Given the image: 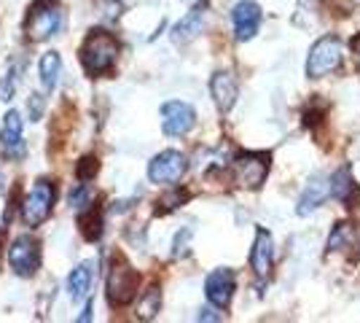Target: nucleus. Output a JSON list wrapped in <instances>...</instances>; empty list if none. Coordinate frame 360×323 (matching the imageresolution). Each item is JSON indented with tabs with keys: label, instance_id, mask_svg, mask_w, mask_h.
<instances>
[{
	"label": "nucleus",
	"instance_id": "11",
	"mask_svg": "<svg viewBox=\"0 0 360 323\" xmlns=\"http://www.w3.org/2000/svg\"><path fill=\"white\" fill-rule=\"evenodd\" d=\"M250 267H253L255 277L264 283L271 275V267H274V240H271V232H266L264 227L255 229V240L250 248Z\"/></svg>",
	"mask_w": 360,
	"mask_h": 323
},
{
	"label": "nucleus",
	"instance_id": "12",
	"mask_svg": "<svg viewBox=\"0 0 360 323\" xmlns=\"http://www.w3.org/2000/svg\"><path fill=\"white\" fill-rule=\"evenodd\" d=\"M231 25L237 41H250L261 27V6L253 0H242L231 8Z\"/></svg>",
	"mask_w": 360,
	"mask_h": 323
},
{
	"label": "nucleus",
	"instance_id": "4",
	"mask_svg": "<svg viewBox=\"0 0 360 323\" xmlns=\"http://www.w3.org/2000/svg\"><path fill=\"white\" fill-rule=\"evenodd\" d=\"M54 202H57V189L51 181L38 178L35 186L30 189V194L22 202V218L27 227H41L46 218L54 210Z\"/></svg>",
	"mask_w": 360,
	"mask_h": 323
},
{
	"label": "nucleus",
	"instance_id": "15",
	"mask_svg": "<svg viewBox=\"0 0 360 323\" xmlns=\"http://www.w3.org/2000/svg\"><path fill=\"white\" fill-rule=\"evenodd\" d=\"M202 30H205V0H202L199 6H194V8L172 27V41H175V44H188V41H194Z\"/></svg>",
	"mask_w": 360,
	"mask_h": 323
},
{
	"label": "nucleus",
	"instance_id": "10",
	"mask_svg": "<svg viewBox=\"0 0 360 323\" xmlns=\"http://www.w3.org/2000/svg\"><path fill=\"white\" fill-rule=\"evenodd\" d=\"M234 286H237L234 272L229 267H218V270H212L210 275L205 277V296H207V302L212 308L226 310L234 299Z\"/></svg>",
	"mask_w": 360,
	"mask_h": 323
},
{
	"label": "nucleus",
	"instance_id": "7",
	"mask_svg": "<svg viewBox=\"0 0 360 323\" xmlns=\"http://www.w3.org/2000/svg\"><path fill=\"white\" fill-rule=\"evenodd\" d=\"M186 167H188L186 154H180L175 148H167L148 162V181L156 186H175L186 175Z\"/></svg>",
	"mask_w": 360,
	"mask_h": 323
},
{
	"label": "nucleus",
	"instance_id": "22",
	"mask_svg": "<svg viewBox=\"0 0 360 323\" xmlns=\"http://www.w3.org/2000/svg\"><path fill=\"white\" fill-rule=\"evenodd\" d=\"M355 246V229H352V224H336L333 232H330L328 237V251H345V248H352Z\"/></svg>",
	"mask_w": 360,
	"mask_h": 323
},
{
	"label": "nucleus",
	"instance_id": "5",
	"mask_svg": "<svg viewBox=\"0 0 360 323\" xmlns=\"http://www.w3.org/2000/svg\"><path fill=\"white\" fill-rule=\"evenodd\" d=\"M342 65V41L336 35H323L312 44L309 57H307V76L323 78L333 73Z\"/></svg>",
	"mask_w": 360,
	"mask_h": 323
},
{
	"label": "nucleus",
	"instance_id": "23",
	"mask_svg": "<svg viewBox=\"0 0 360 323\" xmlns=\"http://www.w3.org/2000/svg\"><path fill=\"white\" fill-rule=\"evenodd\" d=\"M16 84H19V65H8V70L0 78V100H11L16 92Z\"/></svg>",
	"mask_w": 360,
	"mask_h": 323
},
{
	"label": "nucleus",
	"instance_id": "16",
	"mask_svg": "<svg viewBox=\"0 0 360 323\" xmlns=\"http://www.w3.org/2000/svg\"><path fill=\"white\" fill-rule=\"evenodd\" d=\"M328 194H330V186L326 184V178H323V175H315V178L307 184V189L301 191L299 205H296V213H299V215L315 213L317 208L326 202V197H328Z\"/></svg>",
	"mask_w": 360,
	"mask_h": 323
},
{
	"label": "nucleus",
	"instance_id": "1",
	"mask_svg": "<svg viewBox=\"0 0 360 323\" xmlns=\"http://www.w3.org/2000/svg\"><path fill=\"white\" fill-rule=\"evenodd\" d=\"M119 41L116 35H110L108 30H89V35L84 38V44L78 49V60L84 65L86 76L100 78L113 70V65L119 60Z\"/></svg>",
	"mask_w": 360,
	"mask_h": 323
},
{
	"label": "nucleus",
	"instance_id": "21",
	"mask_svg": "<svg viewBox=\"0 0 360 323\" xmlns=\"http://www.w3.org/2000/svg\"><path fill=\"white\" fill-rule=\"evenodd\" d=\"M162 310V289L153 283L148 291L140 296V305H137V315L143 318V321H150V318H156V312Z\"/></svg>",
	"mask_w": 360,
	"mask_h": 323
},
{
	"label": "nucleus",
	"instance_id": "24",
	"mask_svg": "<svg viewBox=\"0 0 360 323\" xmlns=\"http://www.w3.org/2000/svg\"><path fill=\"white\" fill-rule=\"evenodd\" d=\"M186 200H188V194L175 189L172 194H167V197H162V200L156 202V215H165V213H169V210H175V208L183 205Z\"/></svg>",
	"mask_w": 360,
	"mask_h": 323
},
{
	"label": "nucleus",
	"instance_id": "28",
	"mask_svg": "<svg viewBox=\"0 0 360 323\" xmlns=\"http://www.w3.org/2000/svg\"><path fill=\"white\" fill-rule=\"evenodd\" d=\"M91 310H94V305H91V302H86V308H84V312H81V315H78V318H75V321H78V323H86V321H91Z\"/></svg>",
	"mask_w": 360,
	"mask_h": 323
},
{
	"label": "nucleus",
	"instance_id": "18",
	"mask_svg": "<svg viewBox=\"0 0 360 323\" xmlns=\"http://www.w3.org/2000/svg\"><path fill=\"white\" fill-rule=\"evenodd\" d=\"M38 73H41V84L46 92H54L62 76V57L57 51H46L41 62H38Z\"/></svg>",
	"mask_w": 360,
	"mask_h": 323
},
{
	"label": "nucleus",
	"instance_id": "30",
	"mask_svg": "<svg viewBox=\"0 0 360 323\" xmlns=\"http://www.w3.org/2000/svg\"><path fill=\"white\" fill-rule=\"evenodd\" d=\"M6 194V178H3V172H0V197Z\"/></svg>",
	"mask_w": 360,
	"mask_h": 323
},
{
	"label": "nucleus",
	"instance_id": "17",
	"mask_svg": "<svg viewBox=\"0 0 360 323\" xmlns=\"http://www.w3.org/2000/svg\"><path fill=\"white\" fill-rule=\"evenodd\" d=\"M94 270H97V262H81L73 272L68 275V293L73 302H81L89 296L91 280H94Z\"/></svg>",
	"mask_w": 360,
	"mask_h": 323
},
{
	"label": "nucleus",
	"instance_id": "19",
	"mask_svg": "<svg viewBox=\"0 0 360 323\" xmlns=\"http://www.w3.org/2000/svg\"><path fill=\"white\" fill-rule=\"evenodd\" d=\"M330 194L339 202H349V197L355 194V181H352V172L347 165L330 175Z\"/></svg>",
	"mask_w": 360,
	"mask_h": 323
},
{
	"label": "nucleus",
	"instance_id": "9",
	"mask_svg": "<svg viewBox=\"0 0 360 323\" xmlns=\"http://www.w3.org/2000/svg\"><path fill=\"white\" fill-rule=\"evenodd\" d=\"M196 127V110L183 100H169L162 106V129L169 138H183Z\"/></svg>",
	"mask_w": 360,
	"mask_h": 323
},
{
	"label": "nucleus",
	"instance_id": "29",
	"mask_svg": "<svg viewBox=\"0 0 360 323\" xmlns=\"http://www.w3.org/2000/svg\"><path fill=\"white\" fill-rule=\"evenodd\" d=\"M199 321H221V315H210V310H202L199 312Z\"/></svg>",
	"mask_w": 360,
	"mask_h": 323
},
{
	"label": "nucleus",
	"instance_id": "8",
	"mask_svg": "<svg viewBox=\"0 0 360 323\" xmlns=\"http://www.w3.org/2000/svg\"><path fill=\"white\" fill-rule=\"evenodd\" d=\"M269 175V156L258 151H245L234 159V181L245 189H261Z\"/></svg>",
	"mask_w": 360,
	"mask_h": 323
},
{
	"label": "nucleus",
	"instance_id": "25",
	"mask_svg": "<svg viewBox=\"0 0 360 323\" xmlns=\"http://www.w3.org/2000/svg\"><path fill=\"white\" fill-rule=\"evenodd\" d=\"M97 170H100V162H97V156H84V159L78 162V167H75V175H78V181L89 184L91 178L97 175Z\"/></svg>",
	"mask_w": 360,
	"mask_h": 323
},
{
	"label": "nucleus",
	"instance_id": "3",
	"mask_svg": "<svg viewBox=\"0 0 360 323\" xmlns=\"http://www.w3.org/2000/svg\"><path fill=\"white\" fill-rule=\"evenodd\" d=\"M137 286H140V275L132 264H127L124 259H113V267L108 272V302L113 308H124L129 305L132 299L137 296Z\"/></svg>",
	"mask_w": 360,
	"mask_h": 323
},
{
	"label": "nucleus",
	"instance_id": "20",
	"mask_svg": "<svg viewBox=\"0 0 360 323\" xmlns=\"http://www.w3.org/2000/svg\"><path fill=\"white\" fill-rule=\"evenodd\" d=\"M78 229L89 243L100 240V234H103V213L94 210V208H84V213L78 215Z\"/></svg>",
	"mask_w": 360,
	"mask_h": 323
},
{
	"label": "nucleus",
	"instance_id": "13",
	"mask_svg": "<svg viewBox=\"0 0 360 323\" xmlns=\"http://www.w3.org/2000/svg\"><path fill=\"white\" fill-rule=\"evenodd\" d=\"M22 116L19 110H8L3 116V127H0V148L8 159H22L25 156V138H22Z\"/></svg>",
	"mask_w": 360,
	"mask_h": 323
},
{
	"label": "nucleus",
	"instance_id": "14",
	"mask_svg": "<svg viewBox=\"0 0 360 323\" xmlns=\"http://www.w3.org/2000/svg\"><path fill=\"white\" fill-rule=\"evenodd\" d=\"M210 94L215 100V106L221 113H229L234 103H237V94H240V87H237V78L231 76L229 70H218L215 76L210 78Z\"/></svg>",
	"mask_w": 360,
	"mask_h": 323
},
{
	"label": "nucleus",
	"instance_id": "26",
	"mask_svg": "<svg viewBox=\"0 0 360 323\" xmlns=\"http://www.w3.org/2000/svg\"><path fill=\"white\" fill-rule=\"evenodd\" d=\"M44 108H46L44 94L32 92L30 100H27V113H30V122H41V116H44Z\"/></svg>",
	"mask_w": 360,
	"mask_h": 323
},
{
	"label": "nucleus",
	"instance_id": "2",
	"mask_svg": "<svg viewBox=\"0 0 360 323\" xmlns=\"http://www.w3.org/2000/svg\"><path fill=\"white\" fill-rule=\"evenodd\" d=\"M62 22H65V14L57 3L51 0H38L27 8V16H25V35L30 41H46L51 35H57L62 30Z\"/></svg>",
	"mask_w": 360,
	"mask_h": 323
},
{
	"label": "nucleus",
	"instance_id": "6",
	"mask_svg": "<svg viewBox=\"0 0 360 323\" xmlns=\"http://www.w3.org/2000/svg\"><path fill=\"white\" fill-rule=\"evenodd\" d=\"M8 267L19 277H32L41 267V243L32 234H19L8 248Z\"/></svg>",
	"mask_w": 360,
	"mask_h": 323
},
{
	"label": "nucleus",
	"instance_id": "27",
	"mask_svg": "<svg viewBox=\"0 0 360 323\" xmlns=\"http://www.w3.org/2000/svg\"><path fill=\"white\" fill-rule=\"evenodd\" d=\"M349 49H352V57H355V68H358L360 73V32L349 41Z\"/></svg>",
	"mask_w": 360,
	"mask_h": 323
}]
</instances>
